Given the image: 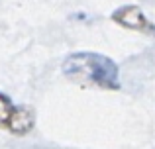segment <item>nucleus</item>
Returning a JSON list of instances; mask_svg holds the SVG:
<instances>
[{
    "instance_id": "nucleus-1",
    "label": "nucleus",
    "mask_w": 155,
    "mask_h": 149,
    "mask_svg": "<svg viewBox=\"0 0 155 149\" xmlns=\"http://www.w3.org/2000/svg\"><path fill=\"white\" fill-rule=\"evenodd\" d=\"M63 75L81 86H96L104 90L120 88L118 65L110 57L94 51H81L69 55L63 63Z\"/></svg>"
},
{
    "instance_id": "nucleus-2",
    "label": "nucleus",
    "mask_w": 155,
    "mask_h": 149,
    "mask_svg": "<svg viewBox=\"0 0 155 149\" xmlns=\"http://www.w3.org/2000/svg\"><path fill=\"white\" fill-rule=\"evenodd\" d=\"M35 126V112L26 104H14L10 96L0 92V130L12 135H26Z\"/></svg>"
},
{
    "instance_id": "nucleus-3",
    "label": "nucleus",
    "mask_w": 155,
    "mask_h": 149,
    "mask_svg": "<svg viewBox=\"0 0 155 149\" xmlns=\"http://www.w3.org/2000/svg\"><path fill=\"white\" fill-rule=\"evenodd\" d=\"M112 20L120 26L128 28V30L143 31V34H153L155 26L145 18L143 10L136 4H128V6H120L118 10L112 12Z\"/></svg>"
}]
</instances>
